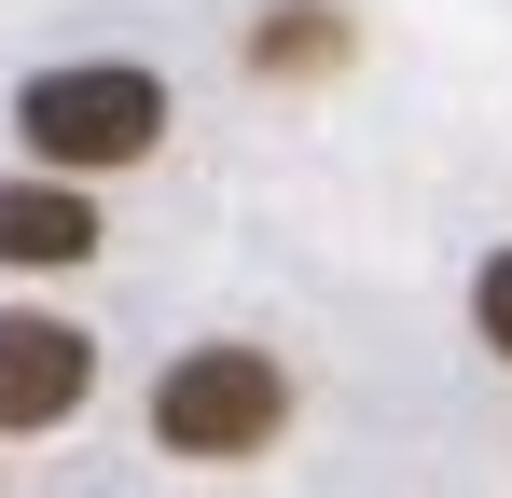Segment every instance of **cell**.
I'll use <instances>...</instances> for the list:
<instances>
[{
	"label": "cell",
	"mask_w": 512,
	"mask_h": 498,
	"mask_svg": "<svg viewBox=\"0 0 512 498\" xmlns=\"http://www.w3.org/2000/svg\"><path fill=\"white\" fill-rule=\"evenodd\" d=\"M471 305H485V346H499V360H512V249H499V263H485V291H471Z\"/></svg>",
	"instance_id": "5b68a950"
},
{
	"label": "cell",
	"mask_w": 512,
	"mask_h": 498,
	"mask_svg": "<svg viewBox=\"0 0 512 498\" xmlns=\"http://www.w3.org/2000/svg\"><path fill=\"white\" fill-rule=\"evenodd\" d=\"M14 125H28V153L42 166H139L153 139H167V83L153 70H42L28 97H14Z\"/></svg>",
	"instance_id": "7a4b0ae2"
},
{
	"label": "cell",
	"mask_w": 512,
	"mask_h": 498,
	"mask_svg": "<svg viewBox=\"0 0 512 498\" xmlns=\"http://www.w3.org/2000/svg\"><path fill=\"white\" fill-rule=\"evenodd\" d=\"M277 415H291V388H277L263 346H194L167 388H153V443L194 457V471H236V457L277 443Z\"/></svg>",
	"instance_id": "6da1fadb"
},
{
	"label": "cell",
	"mask_w": 512,
	"mask_h": 498,
	"mask_svg": "<svg viewBox=\"0 0 512 498\" xmlns=\"http://www.w3.org/2000/svg\"><path fill=\"white\" fill-rule=\"evenodd\" d=\"M97 388V346L70 319H0V429H56Z\"/></svg>",
	"instance_id": "3957f363"
},
{
	"label": "cell",
	"mask_w": 512,
	"mask_h": 498,
	"mask_svg": "<svg viewBox=\"0 0 512 498\" xmlns=\"http://www.w3.org/2000/svg\"><path fill=\"white\" fill-rule=\"evenodd\" d=\"M97 249V208L70 194V166L56 180H0V263H84Z\"/></svg>",
	"instance_id": "277c9868"
}]
</instances>
